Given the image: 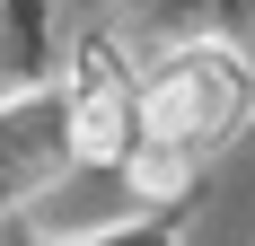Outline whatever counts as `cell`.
Returning a JSON list of instances; mask_svg holds the SVG:
<instances>
[{"instance_id":"6da1fadb","label":"cell","mask_w":255,"mask_h":246,"mask_svg":"<svg viewBox=\"0 0 255 246\" xmlns=\"http://www.w3.org/2000/svg\"><path fill=\"white\" fill-rule=\"evenodd\" d=\"M255 115V62L238 44H185L141 79V141L220 149Z\"/></svg>"},{"instance_id":"7a4b0ae2","label":"cell","mask_w":255,"mask_h":246,"mask_svg":"<svg viewBox=\"0 0 255 246\" xmlns=\"http://www.w3.org/2000/svg\"><path fill=\"white\" fill-rule=\"evenodd\" d=\"M62 97H71V158L124 176V158L141 149V79L124 71V53L97 35V44L79 53V71H71Z\"/></svg>"},{"instance_id":"3957f363","label":"cell","mask_w":255,"mask_h":246,"mask_svg":"<svg viewBox=\"0 0 255 246\" xmlns=\"http://www.w3.org/2000/svg\"><path fill=\"white\" fill-rule=\"evenodd\" d=\"M53 167H79L71 158V97H18L0 106V211L9 202H35Z\"/></svg>"},{"instance_id":"277c9868","label":"cell","mask_w":255,"mask_h":246,"mask_svg":"<svg viewBox=\"0 0 255 246\" xmlns=\"http://www.w3.org/2000/svg\"><path fill=\"white\" fill-rule=\"evenodd\" d=\"M194 176H203V149H176V141H141L124 158V185L141 202H176V194H194Z\"/></svg>"},{"instance_id":"5b68a950","label":"cell","mask_w":255,"mask_h":246,"mask_svg":"<svg viewBox=\"0 0 255 246\" xmlns=\"http://www.w3.org/2000/svg\"><path fill=\"white\" fill-rule=\"evenodd\" d=\"M62 246H176L167 229H106V238H62Z\"/></svg>"}]
</instances>
